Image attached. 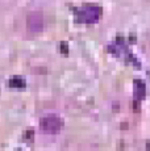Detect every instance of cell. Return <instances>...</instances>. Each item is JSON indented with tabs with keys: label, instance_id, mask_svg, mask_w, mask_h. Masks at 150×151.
Masks as SVG:
<instances>
[{
	"label": "cell",
	"instance_id": "1",
	"mask_svg": "<svg viewBox=\"0 0 150 151\" xmlns=\"http://www.w3.org/2000/svg\"><path fill=\"white\" fill-rule=\"evenodd\" d=\"M103 14V8L95 3L83 4L80 8L75 9V20L82 24H95L100 20Z\"/></svg>",
	"mask_w": 150,
	"mask_h": 151
},
{
	"label": "cell",
	"instance_id": "2",
	"mask_svg": "<svg viewBox=\"0 0 150 151\" xmlns=\"http://www.w3.org/2000/svg\"><path fill=\"white\" fill-rule=\"evenodd\" d=\"M40 127L44 133L48 134H57L63 127V120L56 114H48L41 118L40 121Z\"/></svg>",
	"mask_w": 150,
	"mask_h": 151
},
{
	"label": "cell",
	"instance_id": "3",
	"mask_svg": "<svg viewBox=\"0 0 150 151\" xmlns=\"http://www.w3.org/2000/svg\"><path fill=\"white\" fill-rule=\"evenodd\" d=\"M27 27L32 33H38L44 28V17L41 12H32L28 14Z\"/></svg>",
	"mask_w": 150,
	"mask_h": 151
},
{
	"label": "cell",
	"instance_id": "4",
	"mask_svg": "<svg viewBox=\"0 0 150 151\" xmlns=\"http://www.w3.org/2000/svg\"><path fill=\"white\" fill-rule=\"evenodd\" d=\"M146 96V84L140 79H136L134 80V99L136 101H141L144 100Z\"/></svg>",
	"mask_w": 150,
	"mask_h": 151
},
{
	"label": "cell",
	"instance_id": "5",
	"mask_svg": "<svg viewBox=\"0 0 150 151\" xmlns=\"http://www.w3.org/2000/svg\"><path fill=\"white\" fill-rule=\"evenodd\" d=\"M7 86L11 87V88H24V87L27 86V83H25V80L22 79V78L15 76V78H12V79L8 80Z\"/></svg>",
	"mask_w": 150,
	"mask_h": 151
},
{
	"label": "cell",
	"instance_id": "6",
	"mask_svg": "<svg viewBox=\"0 0 150 151\" xmlns=\"http://www.w3.org/2000/svg\"><path fill=\"white\" fill-rule=\"evenodd\" d=\"M146 149H148V151H150V141L146 143Z\"/></svg>",
	"mask_w": 150,
	"mask_h": 151
}]
</instances>
